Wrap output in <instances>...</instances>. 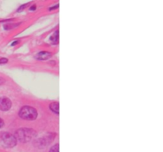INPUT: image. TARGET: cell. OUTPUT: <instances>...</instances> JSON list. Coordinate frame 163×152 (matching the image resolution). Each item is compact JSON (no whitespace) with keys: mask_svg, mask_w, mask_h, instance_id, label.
<instances>
[{"mask_svg":"<svg viewBox=\"0 0 163 152\" xmlns=\"http://www.w3.org/2000/svg\"><path fill=\"white\" fill-rule=\"evenodd\" d=\"M16 139L21 142H26L33 139L36 136V131L30 128H21L15 133Z\"/></svg>","mask_w":163,"mask_h":152,"instance_id":"obj_1","label":"cell"},{"mask_svg":"<svg viewBox=\"0 0 163 152\" xmlns=\"http://www.w3.org/2000/svg\"><path fill=\"white\" fill-rule=\"evenodd\" d=\"M19 116L24 120H35L38 116V112L35 108L30 106H24L19 111Z\"/></svg>","mask_w":163,"mask_h":152,"instance_id":"obj_2","label":"cell"},{"mask_svg":"<svg viewBox=\"0 0 163 152\" xmlns=\"http://www.w3.org/2000/svg\"><path fill=\"white\" fill-rule=\"evenodd\" d=\"M0 143L5 147H13L17 144L15 136L8 132H2L0 135Z\"/></svg>","mask_w":163,"mask_h":152,"instance_id":"obj_3","label":"cell"},{"mask_svg":"<svg viewBox=\"0 0 163 152\" xmlns=\"http://www.w3.org/2000/svg\"><path fill=\"white\" fill-rule=\"evenodd\" d=\"M12 103L7 97H1L0 98V110L7 111L11 108Z\"/></svg>","mask_w":163,"mask_h":152,"instance_id":"obj_4","label":"cell"},{"mask_svg":"<svg viewBox=\"0 0 163 152\" xmlns=\"http://www.w3.org/2000/svg\"><path fill=\"white\" fill-rule=\"evenodd\" d=\"M50 57H51V54L49 53V52H46V51H41V52H39V53L36 55L37 59H40V60H46V59H48Z\"/></svg>","mask_w":163,"mask_h":152,"instance_id":"obj_5","label":"cell"},{"mask_svg":"<svg viewBox=\"0 0 163 152\" xmlns=\"http://www.w3.org/2000/svg\"><path fill=\"white\" fill-rule=\"evenodd\" d=\"M50 109L55 113L59 114V104L58 102H53L50 104Z\"/></svg>","mask_w":163,"mask_h":152,"instance_id":"obj_6","label":"cell"},{"mask_svg":"<svg viewBox=\"0 0 163 152\" xmlns=\"http://www.w3.org/2000/svg\"><path fill=\"white\" fill-rule=\"evenodd\" d=\"M58 31H57V32L50 37V40L53 42V44H57V42H58Z\"/></svg>","mask_w":163,"mask_h":152,"instance_id":"obj_7","label":"cell"},{"mask_svg":"<svg viewBox=\"0 0 163 152\" xmlns=\"http://www.w3.org/2000/svg\"><path fill=\"white\" fill-rule=\"evenodd\" d=\"M49 152H59V144H56L55 146H52Z\"/></svg>","mask_w":163,"mask_h":152,"instance_id":"obj_8","label":"cell"},{"mask_svg":"<svg viewBox=\"0 0 163 152\" xmlns=\"http://www.w3.org/2000/svg\"><path fill=\"white\" fill-rule=\"evenodd\" d=\"M28 5H29V3H26V4H25V5H22V6H21V7H20L18 9V11H20L21 10H22V9H24V8H26V6H28Z\"/></svg>","mask_w":163,"mask_h":152,"instance_id":"obj_9","label":"cell"},{"mask_svg":"<svg viewBox=\"0 0 163 152\" xmlns=\"http://www.w3.org/2000/svg\"><path fill=\"white\" fill-rule=\"evenodd\" d=\"M3 125H4V122H3V120H2V119H1V118H0V128H1V127H3Z\"/></svg>","mask_w":163,"mask_h":152,"instance_id":"obj_10","label":"cell"},{"mask_svg":"<svg viewBox=\"0 0 163 152\" xmlns=\"http://www.w3.org/2000/svg\"><path fill=\"white\" fill-rule=\"evenodd\" d=\"M58 6H59V5H58V4H57V5L56 6H53V7L50 8V9H49V10H53V9H57V8L58 7Z\"/></svg>","mask_w":163,"mask_h":152,"instance_id":"obj_11","label":"cell"},{"mask_svg":"<svg viewBox=\"0 0 163 152\" xmlns=\"http://www.w3.org/2000/svg\"><path fill=\"white\" fill-rule=\"evenodd\" d=\"M4 82H5V80H4L3 78H0V84H2Z\"/></svg>","mask_w":163,"mask_h":152,"instance_id":"obj_12","label":"cell"},{"mask_svg":"<svg viewBox=\"0 0 163 152\" xmlns=\"http://www.w3.org/2000/svg\"><path fill=\"white\" fill-rule=\"evenodd\" d=\"M35 9H36V6H35V5H34V6H33L30 10H34Z\"/></svg>","mask_w":163,"mask_h":152,"instance_id":"obj_13","label":"cell"},{"mask_svg":"<svg viewBox=\"0 0 163 152\" xmlns=\"http://www.w3.org/2000/svg\"><path fill=\"white\" fill-rule=\"evenodd\" d=\"M18 41H15V42H14L13 44H12V45H15L16 44H18Z\"/></svg>","mask_w":163,"mask_h":152,"instance_id":"obj_14","label":"cell"}]
</instances>
